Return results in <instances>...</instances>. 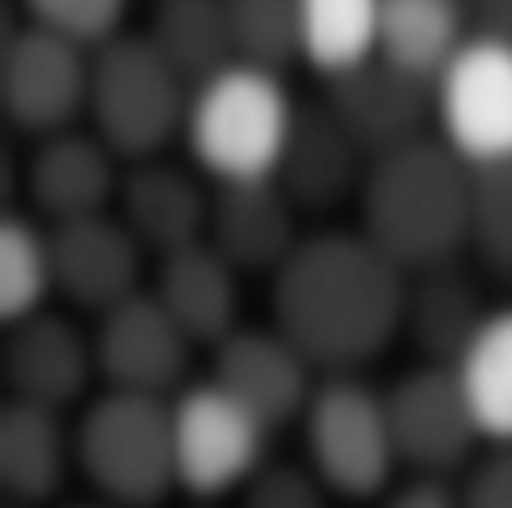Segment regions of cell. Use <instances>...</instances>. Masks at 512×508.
Returning <instances> with one entry per match:
<instances>
[{
  "instance_id": "6da1fadb",
  "label": "cell",
  "mask_w": 512,
  "mask_h": 508,
  "mask_svg": "<svg viewBox=\"0 0 512 508\" xmlns=\"http://www.w3.org/2000/svg\"><path fill=\"white\" fill-rule=\"evenodd\" d=\"M405 270L362 231L306 235L270 274V314L322 374H354L401 334Z\"/></svg>"
},
{
  "instance_id": "8992f818",
  "label": "cell",
  "mask_w": 512,
  "mask_h": 508,
  "mask_svg": "<svg viewBox=\"0 0 512 508\" xmlns=\"http://www.w3.org/2000/svg\"><path fill=\"white\" fill-rule=\"evenodd\" d=\"M302 461L334 501H382L397 481V453L385 421V397L354 374H326L302 417Z\"/></svg>"
},
{
  "instance_id": "603a6c76",
  "label": "cell",
  "mask_w": 512,
  "mask_h": 508,
  "mask_svg": "<svg viewBox=\"0 0 512 508\" xmlns=\"http://www.w3.org/2000/svg\"><path fill=\"white\" fill-rule=\"evenodd\" d=\"M473 36L465 0H382L378 56L433 84Z\"/></svg>"
},
{
  "instance_id": "52a82bcc",
  "label": "cell",
  "mask_w": 512,
  "mask_h": 508,
  "mask_svg": "<svg viewBox=\"0 0 512 508\" xmlns=\"http://www.w3.org/2000/svg\"><path fill=\"white\" fill-rule=\"evenodd\" d=\"M270 429L215 381H187L171 397L175 485L187 501L235 497L270 461Z\"/></svg>"
},
{
  "instance_id": "d590c367",
  "label": "cell",
  "mask_w": 512,
  "mask_h": 508,
  "mask_svg": "<svg viewBox=\"0 0 512 508\" xmlns=\"http://www.w3.org/2000/svg\"><path fill=\"white\" fill-rule=\"evenodd\" d=\"M187 508H215V505H211V501H191Z\"/></svg>"
},
{
  "instance_id": "83f0119b",
  "label": "cell",
  "mask_w": 512,
  "mask_h": 508,
  "mask_svg": "<svg viewBox=\"0 0 512 508\" xmlns=\"http://www.w3.org/2000/svg\"><path fill=\"white\" fill-rule=\"evenodd\" d=\"M469 251L497 282H512V163L473 167Z\"/></svg>"
},
{
  "instance_id": "4316f807",
  "label": "cell",
  "mask_w": 512,
  "mask_h": 508,
  "mask_svg": "<svg viewBox=\"0 0 512 508\" xmlns=\"http://www.w3.org/2000/svg\"><path fill=\"white\" fill-rule=\"evenodd\" d=\"M56 294L52 239L36 215L8 211L0 223V318L4 326L48 310Z\"/></svg>"
},
{
  "instance_id": "cb8c5ba5",
  "label": "cell",
  "mask_w": 512,
  "mask_h": 508,
  "mask_svg": "<svg viewBox=\"0 0 512 508\" xmlns=\"http://www.w3.org/2000/svg\"><path fill=\"white\" fill-rule=\"evenodd\" d=\"M147 40L191 88H199L203 80L219 76L239 60L227 0H159Z\"/></svg>"
},
{
  "instance_id": "f546056e",
  "label": "cell",
  "mask_w": 512,
  "mask_h": 508,
  "mask_svg": "<svg viewBox=\"0 0 512 508\" xmlns=\"http://www.w3.org/2000/svg\"><path fill=\"white\" fill-rule=\"evenodd\" d=\"M32 24L72 36L84 48H100L124 32L128 0H20Z\"/></svg>"
},
{
  "instance_id": "7c38bea8",
  "label": "cell",
  "mask_w": 512,
  "mask_h": 508,
  "mask_svg": "<svg viewBox=\"0 0 512 508\" xmlns=\"http://www.w3.org/2000/svg\"><path fill=\"white\" fill-rule=\"evenodd\" d=\"M211 381L231 393L247 413L278 433L298 425L310 393H314V366L278 326H239L223 342L211 346Z\"/></svg>"
},
{
  "instance_id": "1f68e13d",
  "label": "cell",
  "mask_w": 512,
  "mask_h": 508,
  "mask_svg": "<svg viewBox=\"0 0 512 508\" xmlns=\"http://www.w3.org/2000/svg\"><path fill=\"white\" fill-rule=\"evenodd\" d=\"M465 508H512V445H493L457 481Z\"/></svg>"
},
{
  "instance_id": "4dcf8cb0",
  "label": "cell",
  "mask_w": 512,
  "mask_h": 508,
  "mask_svg": "<svg viewBox=\"0 0 512 508\" xmlns=\"http://www.w3.org/2000/svg\"><path fill=\"white\" fill-rule=\"evenodd\" d=\"M239 508H330L334 493L310 473L306 461H266L235 493Z\"/></svg>"
},
{
  "instance_id": "7402d4cb",
  "label": "cell",
  "mask_w": 512,
  "mask_h": 508,
  "mask_svg": "<svg viewBox=\"0 0 512 508\" xmlns=\"http://www.w3.org/2000/svg\"><path fill=\"white\" fill-rule=\"evenodd\" d=\"M489 310L493 306L485 302L477 274L465 270L461 262H441V266L417 270V282L405 290L401 334L413 342L421 362L453 366L473 342V334L481 330Z\"/></svg>"
},
{
  "instance_id": "5b68a950",
  "label": "cell",
  "mask_w": 512,
  "mask_h": 508,
  "mask_svg": "<svg viewBox=\"0 0 512 508\" xmlns=\"http://www.w3.org/2000/svg\"><path fill=\"white\" fill-rule=\"evenodd\" d=\"M191 108V84L163 60L147 32H120L92 56L88 116L92 131L124 159H159L163 147L183 135Z\"/></svg>"
},
{
  "instance_id": "d4e9b609",
  "label": "cell",
  "mask_w": 512,
  "mask_h": 508,
  "mask_svg": "<svg viewBox=\"0 0 512 508\" xmlns=\"http://www.w3.org/2000/svg\"><path fill=\"white\" fill-rule=\"evenodd\" d=\"M473 421L489 445H512V306H493L453 362Z\"/></svg>"
},
{
  "instance_id": "ffe728a7",
  "label": "cell",
  "mask_w": 512,
  "mask_h": 508,
  "mask_svg": "<svg viewBox=\"0 0 512 508\" xmlns=\"http://www.w3.org/2000/svg\"><path fill=\"white\" fill-rule=\"evenodd\" d=\"M370 159L350 139V131L322 104H298L286 155L274 183L290 195L298 211H334L346 199H358Z\"/></svg>"
},
{
  "instance_id": "4fadbf2b",
  "label": "cell",
  "mask_w": 512,
  "mask_h": 508,
  "mask_svg": "<svg viewBox=\"0 0 512 508\" xmlns=\"http://www.w3.org/2000/svg\"><path fill=\"white\" fill-rule=\"evenodd\" d=\"M56 294L84 314H108L135 298L143 286V243L116 211H100L76 223L48 227Z\"/></svg>"
},
{
  "instance_id": "d6986e66",
  "label": "cell",
  "mask_w": 512,
  "mask_h": 508,
  "mask_svg": "<svg viewBox=\"0 0 512 508\" xmlns=\"http://www.w3.org/2000/svg\"><path fill=\"white\" fill-rule=\"evenodd\" d=\"M76 473L72 425L60 409L8 397L0 409V489L20 508L56 505Z\"/></svg>"
},
{
  "instance_id": "e575fe53",
  "label": "cell",
  "mask_w": 512,
  "mask_h": 508,
  "mask_svg": "<svg viewBox=\"0 0 512 508\" xmlns=\"http://www.w3.org/2000/svg\"><path fill=\"white\" fill-rule=\"evenodd\" d=\"M64 508H112V505H104V501H96V505H64Z\"/></svg>"
},
{
  "instance_id": "277c9868",
  "label": "cell",
  "mask_w": 512,
  "mask_h": 508,
  "mask_svg": "<svg viewBox=\"0 0 512 508\" xmlns=\"http://www.w3.org/2000/svg\"><path fill=\"white\" fill-rule=\"evenodd\" d=\"M76 473L112 508H163L175 485L171 397L104 389L72 425Z\"/></svg>"
},
{
  "instance_id": "7a4b0ae2",
  "label": "cell",
  "mask_w": 512,
  "mask_h": 508,
  "mask_svg": "<svg viewBox=\"0 0 512 508\" xmlns=\"http://www.w3.org/2000/svg\"><path fill=\"white\" fill-rule=\"evenodd\" d=\"M362 235L405 274L457 262L469 251L473 167L437 135L370 159L358 191Z\"/></svg>"
},
{
  "instance_id": "ac0fdd59",
  "label": "cell",
  "mask_w": 512,
  "mask_h": 508,
  "mask_svg": "<svg viewBox=\"0 0 512 508\" xmlns=\"http://www.w3.org/2000/svg\"><path fill=\"white\" fill-rule=\"evenodd\" d=\"M298 207L274 183H215L207 243L223 254L239 274H274L298 239Z\"/></svg>"
},
{
  "instance_id": "d6a6232c",
  "label": "cell",
  "mask_w": 512,
  "mask_h": 508,
  "mask_svg": "<svg viewBox=\"0 0 512 508\" xmlns=\"http://www.w3.org/2000/svg\"><path fill=\"white\" fill-rule=\"evenodd\" d=\"M382 508H465L457 481L445 477H405L393 481V489L382 497Z\"/></svg>"
},
{
  "instance_id": "5bb4252c",
  "label": "cell",
  "mask_w": 512,
  "mask_h": 508,
  "mask_svg": "<svg viewBox=\"0 0 512 508\" xmlns=\"http://www.w3.org/2000/svg\"><path fill=\"white\" fill-rule=\"evenodd\" d=\"M120 175V155L96 131L68 127L36 143L20 183L28 195V215L56 227L108 211L116 203Z\"/></svg>"
},
{
  "instance_id": "30bf717a",
  "label": "cell",
  "mask_w": 512,
  "mask_h": 508,
  "mask_svg": "<svg viewBox=\"0 0 512 508\" xmlns=\"http://www.w3.org/2000/svg\"><path fill=\"white\" fill-rule=\"evenodd\" d=\"M92 92V56L72 36H60L44 24H20L8 32L0 52V108L4 120L48 139L88 112Z\"/></svg>"
},
{
  "instance_id": "9c48e42d",
  "label": "cell",
  "mask_w": 512,
  "mask_h": 508,
  "mask_svg": "<svg viewBox=\"0 0 512 508\" xmlns=\"http://www.w3.org/2000/svg\"><path fill=\"white\" fill-rule=\"evenodd\" d=\"M433 124L469 167L512 163V44L469 36L433 80Z\"/></svg>"
},
{
  "instance_id": "f1b7e54d",
  "label": "cell",
  "mask_w": 512,
  "mask_h": 508,
  "mask_svg": "<svg viewBox=\"0 0 512 508\" xmlns=\"http://www.w3.org/2000/svg\"><path fill=\"white\" fill-rule=\"evenodd\" d=\"M227 20L243 64L282 72L290 60H302L298 0H227Z\"/></svg>"
},
{
  "instance_id": "44dd1931",
  "label": "cell",
  "mask_w": 512,
  "mask_h": 508,
  "mask_svg": "<svg viewBox=\"0 0 512 508\" xmlns=\"http://www.w3.org/2000/svg\"><path fill=\"white\" fill-rule=\"evenodd\" d=\"M159 306L183 326L195 346H215L231 330H239L243 306V274L215 251L207 239L163 254L155 262V278L147 286Z\"/></svg>"
},
{
  "instance_id": "836d02e7",
  "label": "cell",
  "mask_w": 512,
  "mask_h": 508,
  "mask_svg": "<svg viewBox=\"0 0 512 508\" xmlns=\"http://www.w3.org/2000/svg\"><path fill=\"white\" fill-rule=\"evenodd\" d=\"M473 36L512 44V0H465Z\"/></svg>"
},
{
  "instance_id": "8fae6325",
  "label": "cell",
  "mask_w": 512,
  "mask_h": 508,
  "mask_svg": "<svg viewBox=\"0 0 512 508\" xmlns=\"http://www.w3.org/2000/svg\"><path fill=\"white\" fill-rule=\"evenodd\" d=\"M92 342L104 389L147 397H175L191 381V358L199 350L151 290H139L116 310L100 314Z\"/></svg>"
},
{
  "instance_id": "3957f363",
  "label": "cell",
  "mask_w": 512,
  "mask_h": 508,
  "mask_svg": "<svg viewBox=\"0 0 512 508\" xmlns=\"http://www.w3.org/2000/svg\"><path fill=\"white\" fill-rule=\"evenodd\" d=\"M298 100L282 72L235 60L219 76L191 88L187 108V151L215 183H262L278 175Z\"/></svg>"
},
{
  "instance_id": "8d00e7d4",
  "label": "cell",
  "mask_w": 512,
  "mask_h": 508,
  "mask_svg": "<svg viewBox=\"0 0 512 508\" xmlns=\"http://www.w3.org/2000/svg\"><path fill=\"white\" fill-rule=\"evenodd\" d=\"M4 508H20V505H4Z\"/></svg>"
},
{
  "instance_id": "9a60e30c",
  "label": "cell",
  "mask_w": 512,
  "mask_h": 508,
  "mask_svg": "<svg viewBox=\"0 0 512 508\" xmlns=\"http://www.w3.org/2000/svg\"><path fill=\"white\" fill-rule=\"evenodd\" d=\"M0 366L8 381V397L48 405L60 413L76 405L88 393V385L100 378L92 334H84L72 318L52 310H40L8 326Z\"/></svg>"
},
{
  "instance_id": "484cf974",
  "label": "cell",
  "mask_w": 512,
  "mask_h": 508,
  "mask_svg": "<svg viewBox=\"0 0 512 508\" xmlns=\"http://www.w3.org/2000/svg\"><path fill=\"white\" fill-rule=\"evenodd\" d=\"M382 0H298L302 60L330 84L378 56Z\"/></svg>"
},
{
  "instance_id": "ba28073f",
  "label": "cell",
  "mask_w": 512,
  "mask_h": 508,
  "mask_svg": "<svg viewBox=\"0 0 512 508\" xmlns=\"http://www.w3.org/2000/svg\"><path fill=\"white\" fill-rule=\"evenodd\" d=\"M397 469L409 477H465L485 445L453 366H413L382 393Z\"/></svg>"
},
{
  "instance_id": "e0dca14e",
  "label": "cell",
  "mask_w": 512,
  "mask_h": 508,
  "mask_svg": "<svg viewBox=\"0 0 512 508\" xmlns=\"http://www.w3.org/2000/svg\"><path fill=\"white\" fill-rule=\"evenodd\" d=\"M116 215L143 243V251L163 258L207 235L211 191L179 163L139 159L128 163L116 191Z\"/></svg>"
},
{
  "instance_id": "2e32d148",
  "label": "cell",
  "mask_w": 512,
  "mask_h": 508,
  "mask_svg": "<svg viewBox=\"0 0 512 508\" xmlns=\"http://www.w3.org/2000/svg\"><path fill=\"white\" fill-rule=\"evenodd\" d=\"M326 108L350 131L366 159H378L425 135V124L433 120V84L374 56L362 68L330 80Z\"/></svg>"
}]
</instances>
